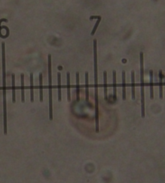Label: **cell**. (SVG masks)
Wrapping results in <instances>:
<instances>
[{"label":"cell","mask_w":165,"mask_h":183,"mask_svg":"<svg viewBox=\"0 0 165 183\" xmlns=\"http://www.w3.org/2000/svg\"><path fill=\"white\" fill-rule=\"evenodd\" d=\"M159 78H160V98L163 99V72L159 71Z\"/></svg>","instance_id":"cell-12"},{"label":"cell","mask_w":165,"mask_h":183,"mask_svg":"<svg viewBox=\"0 0 165 183\" xmlns=\"http://www.w3.org/2000/svg\"><path fill=\"white\" fill-rule=\"evenodd\" d=\"M67 97H68V101H70V74L69 72H67Z\"/></svg>","instance_id":"cell-10"},{"label":"cell","mask_w":165,"mask_h":183,"mask_svg":"<svg viewBox=\"0 0 165 183\" xmlns=\"http://www.w3.org/2000/svg\"><path fill=\"white\" fill-rule=\"evenodd\" d=\"M86 102L89 103V73L86 72Z\"/></svg>","instance_id":"cell-14"},{"label":"cell","mask_w":165,"mask_h":183,"mask_svg":"<svg viewBox=\"0 0 165 183\" xmlns=\"http://www.w3.org/2000/svg\"><path fill=\"white\" fill-rule=\"evenodd\" d=\"M76 83H77V101H80V86H79V72L76 73Z\"/></svg>","instance_id":"cell-17"},{"label":"cell","mask_w":165,"mask_h":183,"mask_svg":"<svg viewBox=\"0 0 165 183\" xmlns=\"http://www.w3.org/2000/svg\"><path fill=\"white\" fill-rule=\"evenodd\" d=\"M150 98L152 100L154 98V91H153V71L150 70Z\"/></svg>","instance_id":"cell-9"},{"label":"cell","mask_w":165,"mask_h":183,"mask_svg":"<svg viewBox=\"0 0 165 183\" xmlns=\"http://www.w3.org/2000/svg\"><path fill=\"white\" fill-rule=\"evenodd\" d=\"M131 97L132 100L135 99V72H131Z\"/></svg>","instance_id":"cell-5"},{"label":"cell","mask_w":165,"mask_h":183,"mask_svg":"<svg viewBox=\"0 0 165 183\" xmlns=\"http://www.w3.org/2000/svg\"><path fill=\"white\" fill-rule=\"evenodd\" d=\"M140 56V84H141V116L145 117V98H144V68H143V53L141 52Z\"/></svg>","instance_id":"cell-2"},{"label":"cell","mask_w":165,"mask_h":183,"mask_svg":"<svg viewBox=\"0 0 165 183\" xmlns=\"http://www.w3.org/2000/svg\"><path fill=\"white\" fill-rule=\"evenodd\" d=\"M48 91H49V119L53 120V78H52V56L48 55Z\"/></svg>","instance_id":"cell-3"},{"label":"cell","mask_w":165,"mask_h":183,"mask_svg":"<svg viewBox=\"0 0 165 183\" xmlns=\"http://www.w3.org/2000/svg\"><path fill=\"white\" fill-rule=\"evenodd\" d=\"M39 80H40V101H43V75L40 73L39 75Z\"/></svg>","instance_id":"cell-13"},{"label":"cell","mask_w":165,"mask_h":183,"mask_svg":"<svg viewBox=\"0 0 165 183\" xmlns=\"http://www.w3.org/2000/svg\"><path fill=\"white\" fill-rule=\"evenodd\" d=\"M58 80V101H61V75L60 72L57 73Z\"/></svg>","instance_id":"cell-6"},{"label":"cell","mask_w":165,"mask_h":183,"mask_svg":"<svg viewBox=\"0 0 165 183\" xmlns=\"http://www.w3.org/2000/svg\"><path fill=\"white\" fill-rule=\"evenodd\" d=\"M94 85H95V121L96 133H99L98 122V56H97V40H94Z\"/></svg>","instance_id":"cell-1"},{"label":"cell","mask_w":165,"mask_h":183,"mask_svg":"<svg viewBox=\"0 0 165 183\" xmlns=\"http://www.w3.org/2000/svg\"><path fill=\"white\" fill-rule=\"evenodd\" d=\"M104 76V96H105V100L108 101L107 97V72H103Z\"/></svg>","instance_id":"cell-8"},{"label":"cell","mask_w":165,"mask_h":183,"mask_svg":"<svg viewBox=\"0 0 165 183\" xmlns=\"http://www.w3.org/2000/svg\"><path fill=\"white\" fill-rule=\"evenodd\" d=\"M12 78V102H15V75L12 74L11 76Z\"/></svg>","instance_id":"cell-15"},{"label":"cell","mask_w":165,"mask_h":183,"mask_svg":"<svg viewBox=\"0 0 165 183\" xmlns=\"http://www.w3.org/2000/svg\"><path fill=\"white\" fill-rule=\"evenodd\" d=\"M30 90H31V102L34 101V91H33V74H30Z\"/></svg>","instance_id":"cell-16"},{"label":"cell","mask_w":165,"mask_h":183,"mask_svg":"<svg viewBox=\"0 0 165 183\" xmlns=\"http://www.w3.org/2000/svg\"><path fill=\"white\" fill-rule=\"evenodd\" d=\"M21 101L23 103H24V74H21Z\"/></svg>","instance_id":"cell-7"},{"label":"cell","mask_w":165,"mask_h":183,"mask_svg":"<svg viewBox=\"0 0 165 183\" xmlns=\"http://www.w3.org/2000/svg\"><path fill=\"white\" fill-rule=\"evenodd\" d=\"M102 20V17L101 16H98V20L96 22V23H95L94 27V28L92 30V32H91V36H94L95 34V32H96V30L98 28V27L99 23H100V22Z\"/></svg>","instance_id":"cell-18"},{"label":"cell","mask_w":165,"mask_h":183,"mask_svg":"<svg viewBox=\"0 0 165 183\" xmlns=\"http://www.w3.org/2000/svg\"><path fill=\"white\" fill-rule=\"evenodd\" d=\"M122 77H123V100H126V72L125 71H123L122 72Z\"/></svg>","instance_id":"cell-11"},{"label":"cell","mask_w":165,"mask_h":183,"mask_svg":"<svg viewBox=\"0 0 165 183\" xmlns=\"http://www.w3.org/2000/svg\"><path fill=\"white\" fill-rule=\"evenodd\" d=\"M113 98L117 100V85H116V72L113 71Z\"/></svg>","instance_id":"cell-4"}]
</instances>
